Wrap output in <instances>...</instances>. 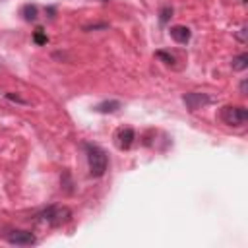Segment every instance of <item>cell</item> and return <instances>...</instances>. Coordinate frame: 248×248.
<instances>
[{"instance_id":"6da1fadb","label":"cell","mask_w":248,"mask_h":248,"mask_svg":"<svg viewBox=\"0 0 248 248\" xmlns=\"http://www.w3.org/2000/svg\"><path fill=\"white\" fill-rule=\"evenodd\" d=\"M87 149V163H89V174L91 176H103L108 165L107 153L97 145H85Z\"/></svg>"},{"instance_id":"7a4b0ae2","label":"cell","mask_w":248,"mask_h":248,"mask_svg":"<svg viewBox=\"0 0 248 248\" xmlns=\"http://www.w3.org/2000/svg\"><path fill=\"white\" fill-rule=\"evenodd\" d=\"M221 118L229 126H244L248 120V110L244 107H223Z\"/></svg>"},{"instance_id":"3957f363","label":"cell","mask_w":248,"mask_h":248,"mask_svg":"<svg viewBox=\"0 0 248 248\" xmlns=\"http://www.w3.org/2000/svg\"><path fill=\"white\" fill-rule=\"evenodd\" d=\"M41 217H43V221H46L48 225H52V227H60V225H64V223L70 221L72 213H70L68 207H48L46 211H43Z\"/></svg>"},{"instance_id":"277c9868","label":"cell","mask_w":248,"mask_h":248,"mask_svg":"<svg viewBox=\"0 0 248 248\" xmlns=\"http://www.w3.org/2000/svg\"><path fill=\"white\" fill-rule=\"evenodd\" d=\"M8 242L10 244H16V246H31V244L37 242V238L29 231H12L8 234Z\"/></svg>"},{"instance_id":"5b68a950","label":"cell","mask_w":248,"mask_h":248,"mask_svg":"<svg viewBox=\"0 0 248 248\" xmlns=\"http://www.w3.org/2000/svg\"><path fill=\"white\" fill-rule=\"evenodd\" d=\"M182 101L186 103V107H188L190 110H198V108L209 105V103H211V97H207L205 93H186V95L182 97Z\"/></svg>"},{"instance_id":"8992f818","label":"cell","mask_w":248,"mask_h":248,"mask_svg":"<svg viewBox=\"0 0 248 248\" xmlns=\"http://www.w3.org/2000/svg\"><path fill=\"white\" fill-rule=\"evenodd\" d=\"M134 140H136V134H134L132 128H122V130H118V134H116V145H118L120 149H128V147L134 143Z\"/></svg>"},{"instance_id":"52a82bcc","label":"cell","mask_w":248,"mask_h":248,"mask_svg":"<svg viewBox=\"0 0 248 248\" xmlns=\"http://www.w3.org/2000/svg\"><path fill=\"white\" fill-rule=\"evenodd\" d=\"M170 37H172L176 43L186 45V43L190 41L192 33H190V29H188L186 25H174V27H170Z\"/></svg>"},{"instance_id":"ba28073f","label":"cell","mask_w":248,"mask_h":248,"mask_svg":"<svg viewBox=\"0 0 248 248\" xmlns=\"http://www.w3.org/2000/svg\"><path fill=\"white\" fill-rule=\"evenodd\" d=\"M120 107H122L120 101H105V103H99V105L95 107V110L107 114V112H116Z\"/></svg>"},{"instance_id":"9c48e42d","label":"cell","mask_w":248,"mask_h":248,"mask_svg":"<svg viewBox=\"0 0 248 248\" xmlns=\"http://www.w3.org/2000/svg\"><path fill=\"white\" fill-rule=\"evenodd\" d=\"M231 66H232L234 72H242V70H246V68H248V54L242 52V54L234 56L232 62H231Z\"/></svg>"},{"instance_id":"30bf717a","label":"cell","mask_w":248,"mask_h":248,"mask_svg":"<svg viewBox=\"0 0 248 248\" xmlns=\"http://www.w3.org/2000/svg\"><path fill=\"white\" fill-rule=\"evenodd\" d=\"M21 16H23L27 21H33V19L37 17V6H35V4H25V6L21 8Z\"/></svg>"},{"instance_id":"8fae6325","label":"cell","mask_w":248,"mask_h":248,"mask_svg":"<svg viewBox=\"0 0 248 248\" xmlns=\"http://www.w3.org/2000/svg\"><path fill=\"white\" fill-rule=\"evenodd\" d=\"M170 17H172V8H169V6L161 8V12H159V19H161V23H167Z\"/></svg>"},{"instance_id":"7c38bea8","label":"cell","mask_w":248,"mask_h":248,"mask_svg":"<svg viewBox=\"0 0 248 248\" xmlns=\"http://www.w3.org/2000/svg\"><path fill=\"white\" fill-rule=\"evenodd\" d=\"M33 41L37 43V45H46V41H48V37L43 33V29L39 27L37 31H35V35H33Z\"/></svg>"},{"instance_id":"4fadbf2b","label":"cell","mask_w":248,"mask_h":248,"mask_svg":"<svg viewBox=\"0 0 248 248\" xmlns=\"http://www.w3.org/2000/svg\"><path fill=\"white\" fill-rule=\"evenodd\" d=\"M155 56H157V58H161L165 64H170V66L174 64V56H170V54H169V52H165V50H157V52H155Z\"/></svg>"},{"instance_id":"5bb4252c","label":"cell","mask_w":248,"mask_h":248,"mask_svg":"<svg viewBox=\"0 0 248 248\" xmlns=\"http://www.w3.org/2000/svg\"><path fill=\"white\" fill-rule=\"evenodd\" d=\"M6 99H10V101H14V103H19V105H27L25 99H21V97H17V95H14V93H6Z\"/></svg>"},{"instance_id":"9a60e30c","label":"cell","mask_w":248,"mask_h":248,"mask_svg":"<svg viewBox=\"0 0 248 248\" xmlns=\"http://www.w3.org/2000/svg\"><path fill=\"white\" fill-rule=\"evenodd\" d=\"M107 27H108L107 23H93V25H85L83 29L85 31H91V29H107Z\"/></svg>"},{"instance_id":"2e32d148","label":"cell","mask_w":248,"mask_h":248,"mask_svg":"<svg viewBox=\"0 0 248 248\" xmlns=\"http://www.w3.org/2000/svg\"><path fill=\"white\" fill-rule=\"evenodd\" d=\"M240 93H242V95H246V79L240 83Z\"/></svg>"}]
</instances>
